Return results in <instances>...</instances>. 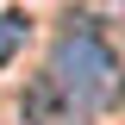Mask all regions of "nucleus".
<instances>
[{
    "mask_svg": "<svg viewBox=\"0 0 125 125\" xmlns=\"http://www.w3.org/2000/svg\"><path fill=\"white\" fill-rule=\"evenodd\" d=\"M50 75L75 94L88 113H106L113 100H119V56H113V44H106L94 25H75V31H62V38H56Z\"/></svg>",
    "mask_w": 125,
    "mask_h": 125,
    "instance_id": "nucleus-1",
    "label": "nucleus"
},
{
    "mask_svg": "<svg viewBox=\"0 0 125 125\" xmlns=\"http://www.w3.org/2000/svg\"><path fill=\"white\" fill-rule=\"evenodd\" d=\"M19 119L25 125H88V106L44 69V75H31L25 94H19Z\"/></svg>",
    "mask_w": 125,
    "mask_h": 125,
    "instance_id": "nucleus-2",
    "label": "nucleus"
},
{
    "mask_svg": "<svg viewBox=\"0 0 125 125\" xmlns=\"http://www.w3.org/2000/svg\"><path fill=\"white\" fill-rule=\"evenodd\" d=\"M25 44V19H13V13H0V69L13 62V50Z\"/></svg>",
    "mask_w": 125,
    "mask_h": 125,
    "instance_id": "nucleus-3",
    "label": "nucleus"
}]
</instances>
